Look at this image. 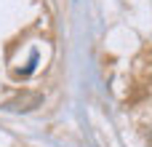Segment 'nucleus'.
I'll return each instance as SVG.
<instances>
[{"label": "nucleus", "mask_w": 152, "mask_h": 147, "mask_svg": "<svg viewBox=\"0 0 152 147\" xmlns=\"http://www.w3.org/2000/svg\"><path fill=\"white\" fill-rule=\"evenodd\" d=\"M37 104H40V96H37V94H32V96H24V99L11 102L8 107H11V110H32V107H37Z\"/></svg>", "instance_id": "nucleus-1"}]
</instances>
